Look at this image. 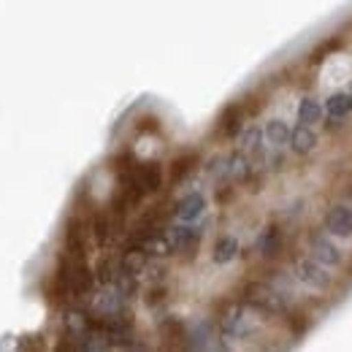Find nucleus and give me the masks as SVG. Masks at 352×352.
<instances>
[{
	"mask_svg": "<svg viewBox=\"0 0 352 352\" xmlns=\"http://www.w3.org/2000/svg\"><path fill=\"white\" fill-rule=\"evenodd\" d=\"M241 296H244V304H247V307L261 311V314H271V317H274V314H285V311H287L285 296H282L276 287L265 285V282H250Z\"/></svg>",
	"mask_w": 352,
	"mask_h": 352,
	"instance_id": "obj_1",
	"label": "nucleus"
},
{
	"mask_svg": "<svg viewBox=\"0 0 352 352\" xmlns=\"http://www.w3.org/2000/svg\"><path fill=\"white\" fill-rule=\"evenodd\" d=\"M120 182H128L138 192L149 195V192H157L163 187V168L157 163H135L131 174L122 176Z\"/></svg>",
	"mask_w": 352,
	"mask_h": 352,
	"instance_id": "obj_2",
	"label": "nucleus"
},
{
	"mask_svg": "<svg viewBox=\"0 0 352 352\" xmlns=\"http://www.w3.org/2000/svg\"><path fill=\"white\" fill-rule=\"evenodd\" d=\"M296 279L304 282L311 290H328L333 276L325 271V265L317 263L314 258H298L296 261Z\"/></svg>",
	"mask_w": 352,
	"mask_h": 352,
	"instance_id": "obj_3",
	"label": "nucleus"
},
{
	"mask_svg": "<svg viewBox=\"0 0 352 352\" xmlns=\"http://www.w3.org/2000/svg\"><path fill=\"white\" fill-rule=\"evenodd\" d=\"M220 333H222V339H247V336L252 333V325H250V317L244 314V309L233 307L222 317Z\"/></svg>",
	"mask_w": 352,
	"mask_h": 352,
	"instance_id": "obj_4",
	"label": "nucleus"
},
{
	"mask_svg": "<svg viewBox=\"0 0 352 352\" xmlns=\"http://www.w3.org/2000/svg\"><path fill=\"white\" fill-rule=\"evenodd\" d=\"M65 255L76 258V261H87V244H85V222L68 220L65 225Z\"/></svg>",
	"mask_w": 352,
	"mask_h": 352,
	"instance_id": "obj_5",
	"label": "nucleus"
},
{
	"mask_svg": "<svg viewBox=\"0 0 352 352\" xmlns=\"http://www.w3.org/2000/svg\"><path fill=\"white\" fill-rule=\"evenodd\" d=\"M168 239H171V247L174 252H187V255H195L198 250V241H201V228H190V225H176L171 230H166Z\"/></svg>",
	"mask_w": 352,
	"mask_h": 352,
	"instance_id": "obj_6",
	"label": "nucleus"
},
{
	"mask_svg": "<svg viewBox=\"0 0 352 352\" xmlns=\"http://www.w3.org/2000/svg\"><path fill=\"white\" fill-rule=\"evenodd\" d=\"M311 258L322 265H339L342 263V252L336 244H331L325 236H311Z\"/></svg>",
	"mask_w": 352,
	"mask_h": 352,
	"instance_id": "obj_7",
	"label": "nucleus"
},
{
	"mask_svg": "<svg viewBox=\"0 0 352 352\" xmlns=\"http://www.w3.org/2000/svg\"><path fill=\"white\" fill-rule=\"evenodd\" d=\"M204 209H206L204 195H201V192H190V195H184V198L176 204L174 214H176V220L192 222V220H198V217L204 214Z\"/></svg>",
	"mask_w": 352,
	"mask_h": 352,
	"instance_id": "obj_8",
	"label": "nucleus"
},
{
	"mask_svg": "<svg viewBox=\"0 0 352 352\" xmlns=\"http://www.w3.org/2000/svg\"><path fill=\"white\" fill-rule=\"evenodd\" d=\"M325 228L333 236H352V209L350 206H333L325 217Z\"/></svg>",
	"mask_w": 352,
	"mask_h": 352,
	"instance_id": "obj_9",
	"label": "nucleus"
},
{
	"mask_svg": "<svg viewBox=\"0 0 352 352\" xmlns=\"http://www.w3.org/2000/svg\"><path fill=\"white\" fill-rule=\"evenodd\" d=\"M241 120H244V109L239 106V103H230V106H225V111L220 114V135L225 138H233V135H239L241 133Z\"/></svg>",
	"mask_w": 352,
	"mask_h": 352,
	"instance_id": "obj_10",
	"label": "nucleus"
},
{
	"mask_svg": "<svg viewBox=\"0 0 352 352\" xmlns=\"http://www.w3.org/2000/svg\"><path fill=\"white\" fill-rule=\"evenodd\" d=\"M287 144L293 146L296 155H309V152L317 146V135H314V131H311L309 125H298L296 131H290Z\"/></svg>",
	"mask_w": 352,
	"mask_h": 352,
	"instance_id": "obj_11",
	"label": "nucleus"
},
{
	"mask_svg": "<svg viewBox=\"0 0 352 352\" xmlns=\"http://www.w3.org/2000/svg\"><path fill=\"white\" fill-rule=\"evenodd\" d=\"M279 250H282V230L276 225H268L261 233V239H258V252L263 258H276Z\"/></svg>",
	"mask_w": 352,
	"mask_h": 352,
	"instance_id": "obj_12",
	"label": "nucleus"
},
{
	"mask_svg": "<svg viewBox=\"0 0 352 352\" xmlns=\"http://www.w3.org/2000/svg\"><path fill=\"white\" fill-rule=\"evenodd\" d=\"M325 109L331 114V120H342L352 111V95L350 92H333L328 100H325Z\"/></svg>",
	"mask_w": 352,
	"mask_h": 352,
	"instance_id": "obj_13",
	"label": "nucleus"
},
{
	"mask_svg": "<svg viewBox=\"0 0 352 352\" xmlns=\"http://www.w3.org/2000/svg\"><path fill=\"white\" fill-rule=\"evenodd\" d=\"M239 255V241H236V236H222L220 241L214 244V252H212V261L214 263H230L233 258Z\"/></svg>",
	"mask_w": 352,
	"mask_h": 352,
	"instance_id": "obj_14",
	"label": "nucleus"
},
{
	"mask_svg": "<svg viewBox=\"0 0 352 352\" xmlns=\"http://www.w3.org/2000/svg\"><path fill=\"white\" fill-rule=\"evenodd\" d=\"M146 258H149V255H146L141 247H133V244H131V247L125 250L122 261H120V268H122V271H131V274H135V276H138V274L146 268Z\"/></svg>",
	"mask_w": 352,
	"mask_h": 352,
	"instance_id": "obj_15",
	"label": "nucleus"
},
{
	"mask_svg": "<svg viewBox=\"0 0 352 352\" xmlns=\"http://www.w3.org/2000/svg\"><path fill=\"white\" fill-rule=\"evenodd\" d=\"M228 176L236 179V182H247L252 176V160L244 155V152H236L230 160H228Z\"/></svg>",
	"mask_w": 352,
	"mask_h": 352,
	"instance_id": "obj_16",
	"label": "nucleus"
},
{
	"mask_svg": "<svg viewBox=\"0 0 352 352\" xmlns=\"http://www.w3.org/2000/svg\"><path fill=\"white\" fill-rule=\"evenodd\" d=\"M241 152H244L250 160L261 157V155H263V133L258 131V128H250V131L244 133V138H241Z\"/></svg>",
	"mask_w": 352,
	"mask_h": 352,
	"instance_id": "obj_17",
	"label": "nucleus"
},
{
	"mask_svg": "<svg viewBox=\"0 0 352 352\" xmlns=\"http://www.w3.org/2000/svg\"><path fill=\"white\" fill-rule=\"evenodd\" d=\"M195 163H198V155L195 152H187V155H179L174 163H171V182H182L187 174H192V168H195Z\"/></svg>",
	"mask_w": 352,
	"mask_h": 352,
	"instance_id": "obj_18",
	"label": "nucleus"
},
{
	"mask_svg": "<svg viewBox=\"0 0 352 352\" xmlns=\"http://www.w3.org/2000/svg\"><path fill=\"white\" fill-rule=\"evenodd\" d=\"M320 114H322V109H320V103L314 98H304L298 103V125H314V122H320Z\"/></svg>",
	"mask_w": 352,
	"mask_h": 352,
	"instance_id": "obj_19",
	"label": "nucleus"
},
{
	"mask_svg": "<svg viewBox=\"0 0 352 352\" xmlns=\"http://www.w3.org/2000/svg\"><path fill=\"white\" fill-rule=\"evenodd\" d=\"M287 138H290V128L282 120H271L265 125V141L271 146H282V144H287Z\"/></svg>",
	"mask_w": 352,
	"mask_h": 352,
	"instance_id": "obj_20",
	"label": "nucleus"
},
{
	"mask_svg": "<svg viewBox=\"0 0 352 352\" xmlns=\"http://www.w3.org/2000/svg\"><path fill=\"white\" fill-rule=\"evenodd\" d=\"M92 236L98 239V244H106L111 239V222H109L106 214H95V220H92Z\"/></svg>",
	"mask_w": 352,
	"mask_h": 352,
	"instance_id": "obj_21",
	"label": "nucleus"
},
{
	"mask_svg": "<svg viewBox=\"0 0 352 352\" xmlns=\"http://www.w3.org/2000/svg\"><path fill=\"white\" fill-rule=\"evenodd\" d=\"M117 271H120V265L114 263V261H100L98 271H95V279H98L103 287H111V282H114Z\"/></svg>",
	"mask_w": 352,
	"mask_h": 352,
	"instance_id": "obj_22",
	"label": "nucleus"
},
{
	"mask_svg": "<svg viewBox=\"0 0 352 352\" xmlns=\"http://www.w3.org/2000/svg\"><path fill=\"white\" fill-rule=\"evenodd\" d=\"M339 46H342V38H331L328 44H322L320 49H317V52H314V54H311V63H320V60H325V54H328V52H333V49H339Z\"/></svg>",
	"mask_w": 352,
	"mask_h": 352,
	"instance_id": "obj_23",
	"label": "nucleus"
},
{
	"mask_svg": "<svg viewBox=\"0 0 352 352\" xmlns=\"http://www.w3.org/2000/svg\"><path fill=\"white\" fill-rule=\"evenodd\" d=\"M160 301H166V287H155V290H149V296H146V307H157Z\"/></svg>",
	"mask_w": 352,
	"mask_h": 352,
	"instance_id": "obj_24",
	"label": "nucleus"
}]
</instances>
